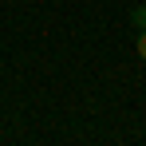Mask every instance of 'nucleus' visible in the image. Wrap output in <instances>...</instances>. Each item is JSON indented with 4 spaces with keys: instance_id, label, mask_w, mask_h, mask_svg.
I'll return each mask as SVG.
<instances>
[{
    "instance_id": "f257e3e1",
    "label": "nucleus",
    "mask_w": 146,
    "mask_h": 146,
    "mask_svg": "<svg viewBox=\"0 0 146 146\" xmlns=\"http://www.w3.org/2000/svg\"><path fill=\"white\" fill-rule=\"evenodd\" d=\"M134 24H138V28H146V8H134Z\"/></svg>"
},
{
    "instance_id": "f03ea898",
    "label": "nucleus",
    "mask_w": 146,
    "mask_h": 146,
    "mask_svg": "<svg viewBox=\"0 0 146 146\" xmlns=\"http://www.w3.org/2000/svg\"><path fill=\"white\" fill-rule=\"evenodd\" d=\"M138 55H142V59H146V28H142V32H138Z\"/></svg>"
}]
</instances>
